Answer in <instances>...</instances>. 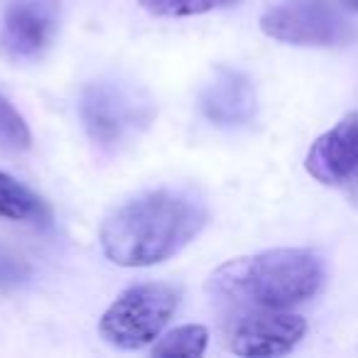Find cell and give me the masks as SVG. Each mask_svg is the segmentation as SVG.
Instances as JSON below:
<instances>
[{
	"label": "cell",
	"mask_w": 358,
	"mask_h": 358,
	"mask_svg": "<svg viewBox=\"0 0 358 358\" xmlns=\"http://www.w3.org/2000/svg\"><path fill=\"white\" fill-rule=\"evenodd\" d=\"M148 13L159 17H192L216 8L234 6L236 0H138Z\"/></svg>",
	"instance_id": "cell-12"
},
{
	"label": "cell",
	"mask_w": 358,
	"mask_h": 358,
	"mask_svg": "<svg viewBox=\"0 0 358 358\" xmlns=\"http://www.w3.org/2000/svg\"><path fill=\"white\" fill-rule=\"evenodd\" d=\"M341 6L346 8V10H353V13H358V0H341Z\"/></svg>",
	"instance_id": "cell-15"
},
{
	"label": "cell",
	"mask_w": 358,
	"mask_h": 358,
	"mask_svg": "<svg viewBox=\"0 0 358 358\" xmlns=\"http://www.w3.org/2000/svg\"><path fill=\"white\" fill-rule=\"evenodd\" d=\"M201 113L221 128H238L253 120L258 110L255 86L243 71L219 66L211 81L201 91Z\"/></svg>",
	"instance_id": "cell-9"
},
{
	"label": "cell",
	"mask_w": 358,
	"mask_h": 358,
	"mask_svg": "<svg viewBox=\"0 0 358 358\" xmlns=\"http://www.w3.org/2000/svg\"><path fill=\"white\" fill-rule=\"evenodd\" d=\"M0 219L30 221V224L37 226H50L52 214L35 192L27 189L25 185H20L10 174L0 172Z\"/></svg>",
	"instance_id": "cell-10"
},
{
	"label": "cell",
	"mask_w": 358,
	"mask_h": 358,
	"mask_svg": "<svg viewBox=\"0 0 358 358\" xmlns=\"http://www.w3.org/2000/svg\"><path fill=\"white\" fill-rule=\"evenodd\" d=\"M30 143H32V135L25 118L13 108V103L6 96H0V148L27 150Z\"/></svg>",
	"instance_id": "cell-13"
},
{
	"label": "cell",
	"mask_w": 358,
	"mask_h": 358,
	"mask_svg": "<svg viewBox=\"0 0 358 358\" xmlns=\"http://www.w3.org/2000/svg\"><path fill=\"white\" fill-rule=\"evenodd\" d=\"M182 289L169 282H143L128 287L101 317V336L115 348L133 351L159 338L174 317Z\"/></svg>",
	"instance_id": "cell-3"
},
{
	"label": "cell",
	"mask_w": 358,
	"mask_h": 358,
	"mask_svg": "<svg viewBox=\"0 0 358 358\" xmlns=\"http://www.w3.org/2000/svg\"><path fill=\"white\" fill-rule=\"evenodd\" d=\"M209 331L201 324H185L164 334L152 346V353L159 358H199L204 356Z\"/></svg>",
	"instance_id": "cell-11"
},
{
	"label": "cell",
	"mask_w": 358,
	"mask_h": 358,
	"mask_svg": "<svg viewBox=\"0 0 358 358\" xmlns=\"http://www.w3.org/2000/svg\"><path fill=\"white\" fill-rule=\"evenodd\" d=\"M57 0H3L0 8V52L8 59H40L57 37Z\"/></svg>",
	"instance_id": "cell-6"
},
{
	"label": "cell",
	"mask_w": 358,
	"mask_h": 358,
	"mask_svg": "<svg viewBox=\"0 0 358 358\" xmlns=\"http://www.w3.org/2000/svg\"><path fill=\"white\" fill-rule=\"evenodd\" d=\"M307 334V322L287 309H248L229 331V348L236 356L270 358L289 353Z\"/></svg>",
	"instance_id": "cell-8"
},
{
	"label": "cell",
	"mask_w": 358,
	"mask_h": 358,
	"mask_svg": "<svg viewBox=\"0 0 358 358\" xmlns=\"http://www.w3.org/2000/svg\"><path fill=\"white\" fill-rule=\"evenodd\" d=\"M268 37L297 47H336L356 37V27L329 0H285L260 17Z\"/></svg>",
	"instance_id": "cell-5"
},
{
	"label": "cell",
	"mask_w": 358,
	"mask_h": 358,
	"mask_svg": "<svg viewBox=\"0 0 358 358\" xmlns=\"http://www.w3.org/2000/svg\"><path fill=\"white\" fill-rule=\"evenodd\" d=\"M79 110L89 138L106 150H115L150 123V103L120 81L89 84Z\"/></svg>",
	"instance_id": "cell-4"
},
{
	"label": "cell",
	"mask_w": 358,
	"mask_h": 358,
	"mask_svg": "<svg viewBox=\"0 0 358 358\" xmlns=\"http://www.w3.org/2000/svg\"><path fill=\"white\" fill-rule=\"evenodd\" d=\"M324 263L304 248H275L224 263L209 278L211 299L234 309H289L322 289Z\"/></svg>",
	"instance_id": "cell-2"
},
{
	"label": "cell",
	"mask_w": 358,
	"mask_h": 358,
	"mask_svg": "<svg viewBox=\"0 0 358 358\" xmlns=\"http://www.w3.org/2000/svg\"><path fill=\"white\" fill-rule=\"evenodd\" d=\"M32 278V268L10 248L0 245V292H13L27 285Z\"/></svg>",
	"instance_id": "cell-14"
},
{
	"label": "cell",
	"mask_w": 358,
	"mask_h": 358,
	"mask_svg": "<svg viewBox=\"0 0 358 358\" xmlns=\"http://www.w3.org/2000/svg\"><path fill=\"white\" fill-rule=\"evenodd\" d=\"M304 167L317 182L341 189L358 209V113L346 115L319 135L309 148Z\"/></svg>",
	"instance_id": "cell-7"
},
{
	"label": "cell",
	"mask_w": 358,
	"mask_h": 358,
	"mask_svg": "<svg viewBox=\"0 0 358 358\" xmlns=\"http://www.w3.org/2000/svg\"><path fill=\"white\" fill-rule=\"evenodd\" d=\"M209 211L187 192L157 189L118 206L101 226L106 258L123 268H148L177 255L206 226Z\"/></svg>",
	"instance_id": "cell-1"
}]
</instances>
